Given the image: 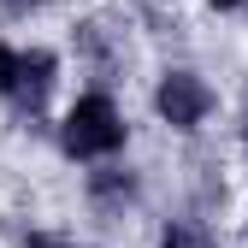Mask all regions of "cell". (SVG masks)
Masks as SVG:
<instances>
[{
  "instance_id": "obj_1",
  "label": "cell",
  "mask_w": 248,
  "mask_h": 248,
  "mask_svg": "<svg viewBox=\"0 0 248 248\" xmlns=\"http://www.w3.org/2000/svg\"><path fill=\"white\" fill-rule=\"evenodd\" d=\"M71 160H101V154H118L124 148V118L107 95H83L65 118V130H59Z\"/></svg>"
},
{
  "instance_id": "obj_7",
  "label": "cell",
  "mask_w": 248,
  "mask_h": 248,
  "mask_svg": "<svg viewBox=\"0 0 248 248\" xmlns=\"http://www.w3.org/2000/svg\"><path fill=\"white\" fill-rule=\"evenodd\" d=\"M219 6H236V0H219Z\"/></svg>"
},
{
  "instance_id": "obj_2",
  "label": "cell",
  "mask_w": 248,
  "mask_h": 248,
  "mask_svg": "<svg viewBox=\"0 0 248 248\" xmlns=\"http://www.w3.org/2000/svg\"><path fill=\"white\" fill-rule=\"evenodd\" d=\"M160 112H166V124H177V130H195V124L207 118V107H213V95H207V83L195 77V71H171L166 83H160Z\"/></svg>"
},
{
  "instance_id": "obj_6",
  "label": "cell",
  "mask_w": 248,
  "mask_h": 248,
  "mask_svg": "<svg viewBox=\"0 0 248 248\" xmlns=\"http://www.w3.org/2000/svg\"><path fill=\"white\" fill-rule=\"evenodd\" d=\"M0 6H12V12H30V6H42V0H0Z\"/></svg>"
},
{
  "instance_id": "obj_3",
  "label": "cell",
  "mask_w": 248,
  "mask_h": 248,
  "mask_svg": "<svg viewBox=\"0 0 248 248\" xmlns=\"http://www.w3.org/2000/svg\"><path fill=\"white\" fill-rule=\"evenodd\" d=\"M47 89H53V53H18V77H12V107L18 112H42L47 107Z\"/></svg>"
},
{
  "instance_id": "obj_5",
  "label": "cell",
  "mask_w": 248,
  "mask_h": 248,
  "mask_svg": "<svg viewBox=\"0 0 248 248\" xmlns=\"http://www.w3.org/2000/svg\"><path fill=\"white\" fill-rule=\"evenodd\" d=\"M12 77H18V53H12L6 42H0V95L12 89Z\"/></svg>"
},
{
  "instance_id": "obj_4",
  "label": "cell",
  "mask_w": 248,
  "mask_h": 248,
  "mask_svg": "<svg viewBox=\"0 0 248 248\" xmlns=\"http://www.w3.org/2000/svg\"><path fill=\"white\" fill-rule=\"evenodd\" d=\"M166 248H213L201 225H166Z\"/></svg>"
}]
</instances>
